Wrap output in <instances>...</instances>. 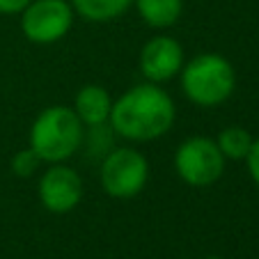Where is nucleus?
Wrapping results in <instances>:
<instances>
[{
    "mask_svg": "<svg viewBox=\"0 0 259 259\" xmlns=\"http://www.w3.org/2000/svg\"><path fill=\"white\" fill-rule=\"evenodd\" d=\"M181 90L188 101L202 108L225 103L236 88V71L220 53H200L191 58L179 71Z\"/></svg>",
    "mask_w": 259,
    "mask_h": 259,
    "instance_id": "nucleus-3",
    "label": "nucleus"
},
{
    "mask_svg": "<svg viewBox=\"0 0 259 259\" xmlns=\"http://www.w3.org/2000/svg\"><path fill=\"white\" fill-rule=\"evenodd\" d=\"M32 0H0V14H21Z\"/></svg>",
    "mask_w": 259,
    "mask_h": 259,
    "instance_id": "nucleus-15",
    "label": "nucleus"
},
{
    "mask_svg": "<svg viewBox=\"0 0 259 259\" xmlns=\"http://www.w3.org/2000/svg\"><path fill=\"white\" fill-rule=\"evenodd\" d=\"M73 7L69 0H32L21 12V30L32 44H55L71 30Z\"/></svg>",
    "mask_w": 259,
    "mask_h": 259,
    "instance_id": "nucleus-6",
    "label": "nucleus"
},
{
    "mask_svg": "<svg viewBox=\"0 0 259 259\" xmlns=\"http://www.w3.org/2000/svg\"><path fill=\"white\" fill-rule=\"evenodd\" d=\"M223 152L218 149L213 138L193 136L184 140L175 152V170L181 181L193 188L213 186L225 172Z\"/></svg>",
    "mask_w": 259,
    "mask_h": 259,
    "instance_id": "nucleus-4",
    "label": "nucleus"
},
{
    "mask_svg": "<svg viewBox=\"0 0 259 259\" xmlns=\"http://www.w3.org/2000/svg\"><path fill=\"white\" fill-rule=\"evenodd\" d=\"M252 140L254 138L250 136L248 128L243 126H227L223 128V131L218 133V138H215V145H218V149L223 152V156L230 158V161H241L245 156H248L250 147H252Z\"/></svg>",
    "mask_w": 259,
    "mask_h": 259,
    "instance_id": "nucleus-12",
    "label": "nucleus"
},
{
    "mask_svg": "<svg viewBox=\"0 0 259 259\" xmlns=\"http://www.w3.org/2000/svg\"><path fill=\"white\" fill-rule=\"evenodd\" d=\"M73 110H76L80 122L88 126H103L110 117V110H113V99L101 85H85L76 94Z\"/></svg>",
    "mask_w": 259,
    "mask_h": 259,
    "instance_id": "nucleus-9",
    "label": "nucleus"
},
{
    "mask_svg": "<svg viewBox=\"0 0 259 259\" xmlns=\"http://www.w3.org/2000/svg\"><path fill=\"white\" fill-rule=\"evenodd\" d=\"M69 3L76 14L83 16L85 21H94V23H106V21L117 19L133 5V0H69Z\"/></svg>",
    "mask_w": 259,
    "mask_h": 259,
    "instance_id": "nucleus-11",
    "label": "nucleus"
},
{
    "mask_svg": "<svg viewBox=\"0 0 259 259\" xmlns=\"http://www.w3.org/2000/svg\"><path fill=\"white\" fill-rule=\"evenodd\" d=\"M149 179V163L138 149L117 147L106 154L101 163V186L110 197H136Z\"/></svg>",
    "mask_w": 259,
    "mask_h": 259,
    "instance_id": "nucleus-5",
    "label": "nucleus"
},
{
    "mask_svg": "<svg viewBox=\"0 0 259 259\" xmlns=\"http://www.w3.org/2000/svg\"><path fill=\"white\" fill-rule=\"evenodd\" d=\"M83 122L69 106H51L30 126V149L44 163H64L83 145Z\"/></svg>",
    "mask_w": 259,
    "mask_h": 259,
    "instance_id": "nucleus-2",
    "label": "nucleus"
},
{
    "mask_svg": "<svg viewBox=\"0 0 259 259\" xmlns=\"http://www.w3.org/2000/svg\"><path fill=\"white\" fill-rule=\"evenodd\" d=\"M37 195L44 209H49L51 213H69L78 206L83 197V179L73 167L51 163V167L39 179Z\"/></svg>",
    "mask_w": 259,
    "mask_h": 259,
    "instance_id": "nucleus-7",
    "label": "nucleus"
},
{
    "mask_svg": "<svg viewBox=\"0 0 259 259\" xmlns=\"http://www.w3.org/2000/svg\"><path fill=\"white\" fill-rule=\"evenodd\" d=\"M140 19L149 28H172L184 14V0H133Z\"/></svg>",
    "mask_w": 259,
    "mask_h": 259,
    "instance_id": "nucleus-10",
    "label": "nucleus"
},
{
    "mask_svg": "<svg viewBox=\"0 0 259 259\" xmlns=\"http://www.w3.org/2000/svg\"><path fill=\"white\" fill-rule=\"evenodd\" d=\"M39 163H41L39 156L28 147V149H21V152L14 154V158H12V172L16 177H30L37 172Z\"/></svg>",
    "mask_w": 259,
    "mask_h": 259,
    "instance_id": "nucleus-13",
    "label": "nucleus"
},
{
    "mask_svg": "<svg viewBox=\"0 0 259 259\" xmlns=\"http://www.w3.org/2000/svg\"><path fill=\"white\" fill-rule=\"evenodd\" d=\"M245 163H248L250 179H252L254 186L259 188V138L257 140H252V147H250L248 156H245Z\"/></svg>",
    "mask_w": 259,
    "mask_h": 259,
    "instance_id": "nucleus-14",
    "label": "nucleus"
},
{
    "mask_svg": "<svg viewBox=\"0 0 259 259\" xmlns=\"http://www.w3.org/2000/svg\"><path fill=\"white\" fill-rule=\"evenodd\" d=\"M204 259H223V257H204Z\"/></svg>",
    "mask_w": 259,
    "mask_h": 259,
    "instance_id": "nucleus-16",
    "label": "nucleus"
},
{
    "mask_svg": "<svg viewBox=\"0 0 259 259\" xmlns=\"http://www.w3.org/2000/svg\"><path fill=\"white\" fill-rule=\"evenodd\" d=\"M184 67V49L177 39L158 34L140 51V71L149 83H165L179 76Z\"/></svg>",
    "mask_w": 259,
    "mask_h": 259,
    "instance_id": "nucleus-8",
    "label": "nucleus"
},
{
    "mask_svg": "<svg viewBox=\"0 0 259 259\" xmlns=\"http://www.w3.org/2000/svg\"><path fill=\"white\" fill-rule=\"evenodd\" d=\"M177 117L172 97L158 83H140L113 101L110 128L133 142H149L165 136Z\"/></svg>",
    "mask_w": 259,
    "mask_h": 259,
    "instance_id": "nucleus-1",
    "label": "nucleus"
}]
</instances>
